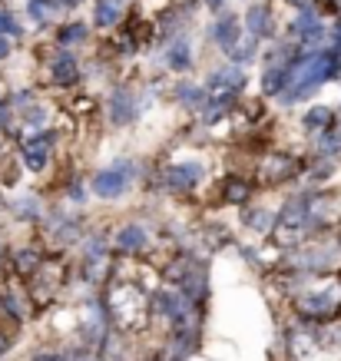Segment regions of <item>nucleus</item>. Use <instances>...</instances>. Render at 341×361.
I'll use <instances>...</instances> for the list:
<instances>
[{
    "instance_id": "obj_34",
    "label": "nucleus",
    "mask_w": 341,
    "mask_h": 361,
    "mask_svg": "<svg viewBox=\"0 0 341 361\" xmlns=\"http://www.w3.org/2000/svg\"><path fill=\"white\" fill-rule=\"evenodd\" d=\"M66 196H70V202H77V206H83V202H87V189L80 186V183H73V186L66 189Z\"/></svg>"
},
{
    "instance_id": "obj_39",
    "label": "nucleus",
    "mask_w": 341,
    "mask_h": 361,
    "mask_svg": "<svg viewBox=\"0 0 341 361\" xmlns=\"http://www.w3.org/2000/svg\"><path fill=\"white\" fill-rule=\"evenodd\" d=\"M11 348V341H7V335H4V331H0V358H4V351Z\"/></svg>"
},
{
    "instance_id": "obj_4",
    "label": "nucleus",
    "mask_w": 341,
    "mask_h": 361,
    "mask_svg": "<svg viewBox=\"0 0 341 361\" xmlns=\"http://www.w3.org/2000/svg\"><path fill=\"white\" fill-rule=\"evenodd\" d=\"M341 305V285H321L311 292H302L295 298V308L302 318H331Z\"/></svg>"
},
{
    "instance_id": "obj_22",
    "label": "nucleus",
    "mask_w": 341,
    "mask_h": 361,
    "mask_svg": "<svg viewBox=\"0 0 341 361\" xmlns=\"http://www.w3.org/2000/svg\"><path fill=\"white\" fill-rule=\"evenodd\" d=\"M173 99H176L179 106H186V110H202V103L209 97H206V87L182 80V83H176V90H173Z\"/></svg>"
},
{
    "instance_id": "obj_17",
    "label": "nucleus",
    "mask_w": 341,
    "mask_h": 361,
    "mask_svg": "<svg viewBox=\"0 0 341 361\" xmlns=\"http://www.w3.org/2000/svg\"><path fill=\"white\" fill-rule=\"evenodd\" d=\"M235 106H239V103H235V93H216V97H209L206 103H202V110L199 113H202V120L212 126V123L225 120Z\"/></svg>"
},
{
    "instance_id": "obj_8",
    "label": "nucleus",
    "mask_w": 341,
    "mask_h": 361,
    "mask_svg": "<svg viewBox=\"0 0 341 361\" xmlns=\"http://www.w3.org/2000/svg\"><path fill=\"white\" fill-rule=\"evenodd\" d=\"M202 176H206V166L199 159H182V163L166 166L159 173V186L169 189V192H189L202 183Z\"/></svg>"
},
{
    "instance_id": "obj_7",
    "label": "nucleus",
    "mask_w": 341,
    "mask_h": 361,
    "mask_svg": "<svg viewBox=\"0 0 341 361\" xmlns=\"http://www.w3.org/2000/svg\"><path fill=\"white\" fill-rule=\"evenodd\" d=\"M46 239L66 249L73 242H83V219L77 212H66V209H50L46 212Z\"/></svg>"
},
{
    "instance_id": "obj_5",
    "label": "nucleus",
    "mask_w": 341,
    "mask_h": 361,
    "mask_svg": "<svg viewBox=\"0 0 341 361\" xmlns=\"http://www.w3.org/2000/svg\"><path fill=\"white\" fill-rule=\"evenodd\" d=\"M298 176H302V159L292 153H268L259 163L262 186H285V183H295Z\"/></svg>"
},
{
    "instance_id": "obj_29",
    "label": "nucleus",
    "mask_w": 341,
    "mask_h": 361,
    "mask_svg": "<svg viewBox=\"0 0 341 361\" xmlns=\"http://www.w3.org/2000/svg\"><path fill=\"white\" fill-rule=\"evenodd\" d=\"M56 40H60V47H73V44H83V40H87V23H83V20H73V23H66L63 30L56 33Z\"/></svg>"
},
{
    "instance_id": "obj_6",
    "label": "nucleus",
    "mask_w": 341,
    "mask_h": 361,
    "mask_svg": "<svg viewBox=\"0 0 341 361\" xmlns=\"http://www.w3.org/2000/svg\"><path fill=\"white\" fill-rule=\"evenodd\" d=\"M335 222H341V192H335V189L309 192V235L331 229Z\"/></svg>"
},
{
    "instance_id": "obj_25",
    "label": "nucleus",
    "mask_w": 341,
    "mask_h": 361,
    "mask_svg": "<svg viewBox=\"0 0 341 361\" xmlns=\"http://www.w3.org/2000/svg\"><path fill=\"white\" fill-rule=\"evenodd\" d=\"M11 212H13V219H20V222H40L46 216L40 196H30V192H23V196L11 206Z\"/></svg>"
},
{
    "instance_id": "obj_38",
    "label": "nucleus",
    "mask_w": 341,
    "mask_h": 361,
    "mask_svg": "<svg viewBox=\"0 0 341 361\" xmlns=\"http://www.w3.org/2000/svg\"><path fill=\"white\" fill-rule=\"evenodd\" d=\"M11 40H4V37H0V60H7V56H11Z\"/></svg>"
},
{
    "instance_id": "obj_37",
    "label": "nucleus",
    "mask_w": 341,
    "mask_h": 361,
    "mask_svg": "<svg viewBox=\"0 0 341 361\" xmlns=\"http://www.w3.org/2000/svg\"><path fill=\"white\" fill-rule=\"evenodd\" d=\"M331 50L341 56V20L335 23V30H331Z\"/></svg>"
},
{
    "instance_id": "obj_15",
    "label": "nucleus",
    "mask_w": 341,
    "mask_h": 361,
    "mask_svg": "<svg viewBox=\"0 0 341 361\" xmlns=\"http://www.w3.org/2000/svg\"><path fill=\"white\" fill-rule=\"evenodd\" d=\"M50 77H54L56 87H73L80 80V63L77 56L70 54V50H56L54 63H50Z\"/></svg>"
},
{
    "instance_id": "obj_26",
    "label": "nucleus",
    "mask_w": 341,
    "mask_h": 361,
    "mask_svg": "<svg viewBox=\"0 0 341 361\" xmlns=\"http://www.w3.org/2000/svg\"><path fill=\"white\" fill-rule=\"evenodd\" d=\"M285 87H288V66H265V73H262L265 97H282Z\"/></svg>"
},
{
    "instance_id": "obj_36",
    "label": "nucleus",
    "mask_w": 341,
    "mask_h": 361,
    "mask_svg": "<svg viewBox=\"0 0 341 361\" xmlns=\"http://www.w3.org/2000/svg\"><path fill=\"white\" fill-rule=\"evenodd\" d=\"M11 113H13V103L11 99H0V126H7V123H11Z\"/></svg>"
},
{
    "instance_id": "obj_35",
    "label": "nucleus",
    "mask_w": 341,
    "mask_h": 361,
    "mask_svg": "<svg viewBox=\"0 0 341 361\" xmlns=\"http://www.w3.org/2000/svg\"><path fill=\"white\" fill-rule=\"evenodd\" d=\"M30 361H73L70 355H56V351H40V355H33Z\"/></svg>"
},
{
    "instance_id": "obj_13",
    "label": "nucleus",
    "mask_w": 341,
    "mask_h": 361,
    "mask_svg": "<svg viewBox=\"0 0 341 361\" xmlns=\"http://www.w3.org/2000/svg\"><path fill=\"white\" fill-rule=\"evenodd\" d=\"M292 37H298L305 47L321 44L325 27H321V17H318V11H315V7H302V13L292 20Z\"/></svg>"
},
{
    "instance_id": "obj_31",
    "label": "nucleus",
    "mask_w": 341,
    "mask_h": 361,
    "mask_svg": "<svg viewBox=\"0 0 341 361\" xmlns=\"http://www.w3.org/2000/svg\"><path fill=\"white\" fill-rule=\"evenodd\" d=\"M229 56H232V63H235V66L252 63V60H255V37H252V40H245V44L239 40V44L229 50Z\"/></svg>"
},
{
    "instance_id": "obj_19",
    "label": "nucleus",
    "mask_w": 341,
    "mask_h": 361,
    "mask_svg": "<svg viewBox=\"0 0 341 361\" xmlns=\"http://www.w3.org/2000/svg\"><path fill=\"white\" fill-rule=\"evenodd\" d=\"M275 212H268L265 206H252V209H245L242 212V226L245 229H252L259 232V235H272V229H275Z\"/></svg>"
},
{
    "instance_id": "obj_14",
    "label": "nucleus",
    "mask_w": 341,
    "mask_h": 361,
    "mask_svg": "<svg viewBox=\"0 0 341 361\" xmlns=\"http://www.w3.org/2000/svg\"><path fill=\"white\" fill-rule=\"evenodd\" d=\"M113 245H116L123 255H140V252L149 249V232H146V226H140V222H126V226L116 229Z\"/></svg>"
},
{
    "instance_id": "obj_11",
    "label": "nucleus",
    "mask_w": 341,
    "mask_h": 361,
    "mask_svg": "<svg viewBox=\"0 0 341 361\" xmlns=\"http://www.w3.org/2000/svg\"><path fill=\"white\" fill-rule=\"evenodd\" d=\"M249 87V77H245L242 66H222V70H212L209 80H206V90H212V93H242V90Z\"/></svg>"
},
{
    "instance_id": "obj_10",
    "label": "nucleus",
    "mask_w": 341,
    "mask_h": 361,
    "mask_svg": "<svg viewBox=\"0 0 341 361\" xmlns=\"http://www.w3.org/2000/svg\"><path fill=\"white\" fill-rule=\"evenodd\" d=\"M106 113H110V123H113V126H130V123L140 116L132 90H126V87H116V90H113L110 99H106Z\"/></svg>"
},
{
    "instance_id": "obj_43",
    "label": "nucleus",
    "mask_w": 341,
    "mask_h": 361,
    "mask_svg": "<svg viewBox=\"0 0 341 361\" xmlns=\"http://www.w3.org/2000/svg\"><path fill=\"white\" fill-rule=\"evenodd\" d=\"M338 242H341V239H338Z\"/></svg>"
},
{
    "instance_id": "obj_41",
    "label": "nucleus",
    "mask_w": 341,
    "mask_h": 361,
    "mask_svg": "<svg viewBox=\"0 0 341 361\" xmlns=\"http://www.w3.org/2000/svg\"><path fill=\"white\" fill-rule=\"evenodd\" d=\"M66 4H70V7H77V4H80V0H66Z\"/></svg>"
},
{
    "instance_id": "obj_30",
    "label": "nucleus",
    "mask_w": 341,
    "mask_h": 361,
    "mask_svg": "<svg viewBox=\"0 0 341 361\" xmlns=\"http://www.w3.org/2000/svg\"><path fill=\"white\" fill-rule=\"evenodd\" d=\"M182 20H189V7H173V11H169L163 20H159V27H163L166 37H173L176 30H182V27H186Z\"/></svg>"
},
{
    "instance_id": "obj_3",
    "label": "nucleus",
    "mask_w": 341,
    "mask_h": 361,
    "mask_svg": "<svg viewBox=\"0 0 341 361\" xmlns=\"http://www.w3.org/2000/svg\"><path fill=\"white\" fill-rule=\"evenodd\" d=\"M272 235H275L278 245H298V242L309 235V192L288 199L285 206H282Z\"/></svg>"
},
{
    "instance_id": "obj_28",
    "label": "nucleus",
    "mask_w": 341,
    "mask_h": 361,
    "mask_svg": "<svg viewBox=\"0 0 341 361\" xmlns=\"http://www.w3.org/2000/svg\"><path fill=\"white\" fill-rule=\"evenodd\" d=\"M331 123H335V113H331L328 106H311V110L305 113L302 126L309 133H325V130H331Z\"/></svg>"
},
{
    "instance_id": "obj_33",
    "label": "nucleus",
    "mask_w": 341,
    "mask_h": 361,
    "mask_svg": "<svg viewBox=\"0 0 341 361\" xmlns=\"http://www.w3.org/2000/svg\"><path fill=\"white\" fill-rule=\"evenodd\" d=\"M4 33H11V37H17V33H20V23L13 20L11 11H0V37H4Z\"/></svg>"
},
{
    "instance_id": "obj_24",
    "label": "nucleus",
    "mask_w": 341,
    "mask_h": 361,
    "mask_svg": "<svg viewBox=\"0 0 341 361\" xmlns=\"http://www.w3.org/2000/svg\"><path fill=\"white\" fill-rule=\"evenodd\" d=\"M249 196H252V183H245L239 176H232V179L222 183V202H225V206L242 209L245 202H249Z\"/></svg>"
},
{
    "instance_id": "obj_40",
    "label": "nucleus",
    "mask_w": 341,
    "mask_h": 361,
    "mask_svg": "<svg viewBox=\"0 0 341 361\" xmlns=\"http://www.w3.org/2000/svg\"><path fill=\"white\" fill-rule=\"evenodd\" d=\"M222 4H225V0H206V7H212V11H219Z\"/></svg>"
},
{
    "instance_id": "obj_42",
    "label": "nucleus",
    "mask_w": 341,
    "mask_h": 361,
    "mask_svg": "<svg viewBox=\"0 0 341 361\" xmlns=\"http://www.w3.org/2000/svg\"><path fill=\"white\" fill-rule=\"evenodd\" d=\"M292 4H298V0H292Z\"/></svg>"
},
{
    "instance_id": "obj_23",
    "label": "nucleus",
    "mask_w": 341,
    "mask_h": 361,
    "mask_svg": "<svg viewBox=\"0 0 341 361\" xmlns=\"http://www.w3.org/2000/svg\"><path fill=\"white\" fill-rule=\"evenodd\" d=\"M163 60L173 73H189V70H192V47H189V40H176V44L163 54Z\"/></svg>"
},
{
    "instance_id": "obj_1",
    "label": "nucleus",
    "mask_w": 341,
    "mask_h": 361,
    "mask_svg": "<svg viewBox=\"0 0 341 361\" xmlns=\"http://www.w3.org/2000/svg\"><path fill=\"white\" fill-rule=\"evenodd\" d=\"M103 305L120 331H140L153 315V295H146L140 282H113Z\"/></svg>"
},
{
    "instance_id": "obj_20",
    "label": "nucleus",
    "mask_w": 341,
    "mask_h": 361,
    "mask_svg": "<svg viewBox=\"0 0 341 361\" xmlns=\"http://www.w3.org/2000/svg\"><path fill=\"white\" fill-rule=\"evenodd\" d=\"M126 4L130 0H97V13H93V23L103 27V30H110L116 23L123 20V11H126Z\"/></svg>"
},
{
    "instance_id": "obj_16",
    "label": "nucleus",
    "mask_w": 341,
    "mask_h": 361,
    "mask_svg": "<svg viewBox=\"0 0 341 361\" xmlns=\"http://www.w3.org/2000/svg\"><path fill=\"white\" fill-rule=\"evenodd\" d=\"M245 30L252 33L255 40H262V37H272V11L265 7V4H252L249 11H245Z\"/></svg>"
},
{
    "instance_id": "obj_32",
    "label": "nucleus",
    "mask_w": 341,
    "mask_h": 361,
    "mask_svg": "<svg viewBox=\"0 0 341 361\" xmlns=\"http://www.w3.org/2000/svg\"><path fill=\"white\" fill-rule=\"evenodd\" d=\"M311 348H315V338H311V335H305V331H292V351H295V355H309Z\"/></svg>"
},
{
    "instance_id": "obj_21",
    "label": "nucleus",
    "mask_w": 341,
    "mask_h": 361,
    "mask_svg": "<svg viewBox=\"0 0 341 361\" xmlns=\"http://www.w3.org/2000/svg\"><path fill=\"white\" fill-rule=\"evenodd\" d=\"M70 4L66 0H27V13H30L33 23H40V27H46V23L54 20L60 11H66Z\"/></svg>"
},
{
    "instance_id": "obj_27",
    "label": "nucleus",
    "mask_w": 341,
    "mask_h": 361,
    "mask_svg": "<svg viewBox=\"0 0 341 361\" xmlns=\"http://www.w3.org/2000/svg\"><path fill=\"white\" fill-rule=\"evenodd\" d=\"M13 265H17V272L20 275H37L40 269H44V255H40V249H17L13 252Z\"/></svg>"
},
{
    "instance_id": "obj_12",
    "label": "nucleus",
    "mask_w": 341,
    "mask_h": 361,
    "mask_svg": "<svg viewBox=\"0 0 341 361\" xmlns=\"http://www.w3.org/2000/svg\"><path fill=\"white\" fill-rule=\"evenodd\" d=\"M335 262V249L331 245H309V249H298L292 255V269L295 272H321V269H328Z\"/></svg>"
},
{
    "instance_id": "obj_18",
    "label": "nucleus",
    "mask_w": 341,
    "mask_h": 361,
    "mask_svg": "<svg viewBox=\"0 0 341 361\" xmlns=\"http://www.w3.org/2000/svg\"><path fill=\"white\" fill-rule=\"evenodd\" d=\"M239 33H242V23L235 20V17H222V20L212 23V40H216V47L225 50V54L239 44Z\"/></svg>"
},
{
    "instance_id": "obj_9",
    "label": "nucleus",
    "mask_w": 341,
    "mask_h": 361,
    "mask_svg": "<svg viewBox=\"0 0 341 361\" xmlns=\"http://www.w3.org/2000/svg\"><path fill=\"white\" fill-rule=\"evenodd\" d=\"M56 146V130H37L23 140V166L30 173H40L50 163V153Z\"/></svg>"
},
{
    "instance_id": "obj_2",
    "label": "nucleus",
    "mask_w": 341,
    "mask_h": 361,
    "mask_svg": "<svg viewBox=\"0 0 341 361\" xmlns=\"http://www.w3.org/2000/svg\"><path fill=\"white\" fill-rule=\"evenodd\" d=\"M136 176H140V163L132 156H116L110 163V169H99L93 176V192L99 199H120L132 189Z\"/></svg>"
}]
</instances>
